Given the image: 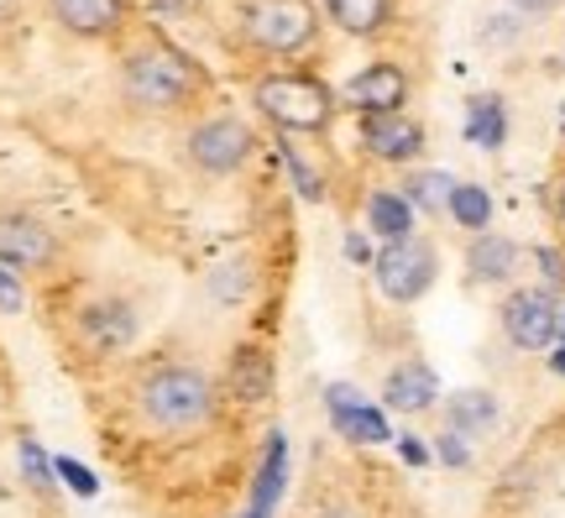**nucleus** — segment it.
Returning <instances> with one entry per match:
<instances>
[{
    "label": "nucleus",
    "instance_id": "f257e3e1",
    "mask_svg": "<svg viewBox=\"0 0 565 518\" xmlns=\"http://www.w3.org/2000/svg\"><path fill=\"white\" fill-rule=\"evenodd\" d=\"M137 403L152 430H200L215 414V382L204 378L200 367L168 361V367H152L141 378Z\"/></svg>",
    "mask_w": 565,
    "mask_h": 518
},
{
    "label": "nucleus",
    "instance_id": "f03ea898",
    "mask_svg": "<svg viewBox=\"0 0 565 518\" xmlns=\"http://www.w3.org/2000/svg\"><path fill=\"white\" fill-rule=\"evenodd\" d=\"M121 89H126V101L141 105V110H179V105H189L204 89V74H200V63H189L179 47L147 42L137 53H126Z\"/></svg>",
    "mask_w": 565,
    "mask_h": 518
},
{
    "label": "nucleus",
    "instance_id": "7ed1b4c3",
    "mask_svg": "<svg viewBox=\"0 0 565 518\" xmlns=\"http://www.w3.org/2000/svg\"><path fill=\"white\" fill-rule=\"evenodd\" d=\"M252 105L267 120H278L282 131H320V126H330V110H335L330 89L309 74H263L252 89Z\"/></svg>",
    "mask_w": 565,
    "mask_h": 518
},
{
    "label": "nucleus",
    "instance_id": "20e7f679",
    "mask_svg": "<svg viewBox=\"0 0 565 518\" xmlns=\"http://www.w3.org/2000/svg\"><path fill=\"white\" fill-rule=\"evenodd\" d=\"M242 32L252 47H263L273 59H288L315 42L320 21H315V6L309 0H246L242 6Z\"/></svg>",
    "mask_w": 565,
    "mask_h": 518
},
{
    "label": "nucleus",
    "instance_id": "39448f33",
    "mask_svg": "<svg viewBox=\"0 0 565 518\" xmlns=\"http://www.w3.org/2000/svg\"><path fill=\"white\" fill-rule=\"evenodd\" d=\"M435 273H440V257H435V246L419 236L393 241V246H383V252L372 257V278L383 288V299H393V304L424 299V294L435 288Z\"/></svg>",
    "mask_w": 565,
    "mask_h": 518
},
{
    "label": "nucleus",
    "instance_id": "423d86ee",
    "mask_svg": "<svg viewBox=\"0 0 565 518\" xmlns=\"http://www.w3.org/2000/svg\"><path fill=\"white\" fill-rule=\"evenodd\" d=\"M503 330L519 351H550L561 336V299L555 288H519L503 304Z\"/></svg>",
    "mask_w": 565,
    "mask_h": 518
},
{
    "label": "nucleus",
    "instance_id": "0eeeda50",
    "mask_svg": "<svg viewBox=\"0 0 565 518\" xmlns=\"http://www.w3.org/2000/svg\"><path fill=\"white\" fill-rule=\"evenodd\" d=\"M246 158H252V131H246L236 116H215L189 131V162H194L200 173H215V179H221V173H236Z\"/></svg>",
    "mask_w": 565,
    "mask_h": 518
},
{
    "label": "nucleus",
    "instance_id": "6e6552de",
    "mask_svg": "<svg viewBox=\"0 0 565 518\" xmlns=\"http://www.w3.org/2000/svg\"><path fill=\"white\" fill-rule=\"evenodd\" d=\"M345 101L362 116H387V110H398L408 101V74L398 63H366L362 74L345 84Z\"/></svg>",
    "mask_w": 565,
    "mask_h": 518
},
{
    "label": "nucleus",
    "instance_id": "1a4fd4ad",
    "mask_svg": "<svg viewBox=\"0 0 565 518\" xmlns=\"http://www.w3.org/2000/svg\"><path fill=\"white\" fill-rule=\"evenodd\" d=\"M362 141H366V152H372V158L408 162V158H419L424 126L414 116H404V110H387V116H362Z\"/></svg>",
    "mask_w": 565,
    "mask_h": 518
},
{
    "label": "nucleus",
    "instance_id": "9d476101",
    "mask_svg": "<svg viewBox=\"0 0 565 518\" xmlns=\"http://www.w3.org/2000/svg\"><path fill=\"white\" fill-rule=\"evenodd\" d=\"M0 262L6 267H47L53 262V236L26 215H0Z\"/></svg>",
    "mask_w": 565,
    "mask_h": 518
},
{
    "label": "nucleus",
    "instance_id": "9b49d317",
    "mask_svg": "<svg viewBox=\"0 0 565 518\" xmlns=\"http://www.w3.org/2000/svg\"><path fill=\"white\" fill-rule=\"evenodd\" d=\"M383 399H387V409H398V414H424L429 403L440 399V382H435V372H429L424 361H404V367L387 372Z\"/></svg>",
    "mask_w": 565,
    "mask_h": 518
},
{
    "label": "nucleus",
    "instance_id": "f8f14e48",
    "mask_svg": "<svg viewBox=\"0 0 565 518\" xmlns=\"http://www.w3.org/2000/svg\"><path fill=\"white\" fill-rule=\"evenodd\" d=\"M53 17L74 38H110L121 27V0H53Z\"/></svg>",
    "mask_w": 565,
    "mask_h": 518
},
{
    "label": "nucleus",
    "instance_id": "ddd939ff",
    "mask_svg": "<svg viewBox=\"0 0 565 518\" xmlns=\"http://www.w3.org/2000/svg\"><path fill=\"white\" fill-rule=\"evenodd\" d=\"M513 267H519V246L508 236H492V231L471 236V246H466V273H471V283H503Z\"/></svg>",
    "mask_w": 565,
    "mask_h": 518
},
{
    "label": "nucleus",
    "instance_id": "4468645a",
    "mask_svg": "<svg viewBox=\"0 0 565 518\" xmlns=\"http://www.w3.org/2000/svg\"><path fill=\"white\" fill-rule=\"evenodd\" d=\"M231 393L242 403H267L273 399V357L263 346H242L231 357Z\"/></svg>",
    "mask_w": 565,
    "mask_h": 518
},
{
    "label": "nucleus",
    "instance_id": "2eb2a0df",
    "mask_svg": "<svg viewBox=\"0 0 565 518\" xmlns=\"http://www.w3.org/2000/svg\"><path fill=\"white\" fill-rule=\"evenodd\" d=\"M282 477H288V440L278 430V435H267L263 466H257V493H252L246 518H273V503L282 498Z\"/></svg>",
    "mask_w": 565,
    "mask_h": 518
},
{
    "label": "nucleus",
    "instance_id": "dca6fc26",
    "mask_svg": "<svg viewBox=\"0 0 565 518\" xmlns=\"http://www.w3.org/2000/svg\"><path fill=\"white\" fill-rule=\"evenodd\" d=\"M84 336L95 351H121L126 340L137 336V319L126 304H95V309H84Z\"/></svg>",
    "mask_w": 565,
    "mask_h": 518
},
{
    "label": "nucleus",
    "instance_id": "f3484780",
    "mask_svg": "<svg viewBox=\"0 0 565 518\" xmlns=\"http://www.w3.org/2000/svg\"><path fill=\"white\" fill-rule=\"evenodd\" d=\"M366 225H372L387 246H393V241H408L414 236V204H408L404 194H393V189H377V194L366 200Z\"/></svg>",
    "mask_w": 565,
    "mask_h": 518
},
{
    "label": "nucleus",
    "instance_id": "a211bd4d",
    "mask_svg": "<svg viewBox=\"0 0 565 518\" xmlns=\"http://www.w3.org/2000/svg\"><path fill=\"white\" fill-rule=\"evenodd\" d=\"M503 137H508L503 101H498V95H471V101H466V141L492 152V147H503Z\"/></svg>",
    "mask_w": 565,
    "mask_h": 518
},
{
    "label": "nucleus",
    "instance_id": "6ab92c4d",
    "mask_svg": "<svg viewBox=\"0 0 565 518\" xmlns=\"http://www.w3.org/2000/svg\"><path fill=\"white\" fill-rule=\"evenodd\" d=\"M324 11L330 21L351 32V38H372V32H383L387 17H393V0H324Z\"/></svg>",
    "mask_w": 565,
    "mask_h": 518
},
{
    "label": "nucleus",
    "instance_id": "aec40b11",
    "mask_svg": "<svg viewBox=\"0 0 565 518\" xmlns=\"http://www.w3.org/2000/svg\"><path fill=\"white\" fill-rule=\"evenodd\" d=\"M445 414H450V424H445V430H456V435H482L487 424L498 419V403H492V393L471 388V393H456Z\"/></svg>",
    "mask_w": 565,
    "mask_h": 518
},
{
    "label": "nucleus",
    "instance_id": "412c9836",
    "mask_svg": "<svg viewBox=\"0 0 565 518\" xmlns=\"http://www.w3.org/2000/svg\"><path fill=\"white\" fill-rule=\"evenodd\" d=\"M445 210H450V220H456L461 231H477V236L492 225V194H487L482 183H456Z\"/></svg>",
    "mask_w": 565,
    "mask_h": 518
},
{
    "label": "nucleus",
    "instance_id": "4be33fe9",
    "mask_svg": "<svg viewBox=\"0 0 565 518\" xmlns=\"http://www.w3.org/2000/svg\"><path fill=\"white\" fill-rule=\"evenodd\" d=\"M335 419V430H341L345 440H356V445H383V440H393V430H387V414L383 409H372V403H356V409H341Z\"/></svg>",
    "mask_w": 565,
    "mask_h": 518
},
{
    "label": "nucleus",
    "instance_id": "5701e85b",
    "mask_svg": "<svg viewBox=\"0 0 565 518\" xmlns=\"http://www.w3.org/2000/svg\"><path fill=\"white\" fill-rule=\"evenodd\" d=\"M404 189H408L404 200L414 204V210H429V215H435V210H445V204H450V189H456V179H450V173H414Z\"/></svg>",
    "mask_w": 565,
    "mask_h": 518
},
{
    "label": "nucleus",
    "instance_id": "b1692460",
    "mask_svg": "<svg viewBox=\"0 0 565 518\" xmlns=\"http://www.w3.org/2000/svg\"><path fill=\"white\" fill-rule=\"evenodd\" d=\"M53 477H58L63 487H74L79 498H95V493H100V482H95V472H89L84 461H74V456H58V461H53Z\"/></svg>",
    "mask_w": 565,
    "mask_h": 518
},
{
    "label": "nucleus",
    "instance_id": "393cba45",
    "mask_svg": "<svg viewBox=\"0 0 565 518\" xmlns=\"http://www.w3.org/2000/svg\"><path fill=\"white\" fill-rule=\"evenodd\" d=\"M210 288H215L225 304H236L246 288H252V267H246V262H231V267H221V273L210 278Z\"/></svg>",
    "mask_w": 565,
    "mask_h": 518
},
{
    "label": "nucleus",
    "instance_id": "a878e982",
    "mask_svg": "<svg viewBox=\"0 0 565 518\" xmlns=\"http://www.w3.org/2000/svg\"><path fill=\"white\" fill-rule=\"evenodd\" d=\"M17 456H21V472H26V482H32V487H53V461L38 451V440H21Z\"/></svg>",
    "mask_w": 565,
    "mask_h": 518
},
{
    "label": "nucleus",
    "instance_id": "bb28decb",
    "mask_svg": "<svg viewBox=\"0 0 565 518\" xmlns=\"http://www.w3.org/2000/svg\"><path fill=\"white\" fill-rule=\"evenodd\" d=\"M278 152H282V162H288V173H294V183H299V194H303V200H324V183L315 179V173H309V162H303L299 152L288 147V141H282Z\"/></svg>",
    "mask_w": 565,
    "mask_h": 518
},
{
    "label": "nucleus",
    "instance_id": "cd10ccee",
    "mask_svg": "<svg viewBox=\"0 0 565 518\" xmlns=\"http://www.w3.org/2000/svg\"><path fill=\"white\" fill-rule=\"evenodd\" d=\"M435 456H440L445 466H456V472H461V466H471V451H466V435H456V430H445V435L435 440Z\"/></svg>",
    "mask_w": 565,
    "mask_h": 518
},
{
    "label": "nucleus",
    "instance_id": "c85d7f7f",
    "mask_svg": "<svg viewBox=\"0 0 565 518\" xmlns=\"http://www.w3.org/2000/svg\"><path fill=\"white\" fill-rule=\"evenodd\" d=\"M21 304H26V294H21V278L0 262V315H21Z\"/></svg>",
    "mask_w": 565,
    "mask_h": 518
},
{
    "label": "nucleus",
    "instance_id": "c756f323",
    "mask_svg": "<svg viewBox=\"0 0 565 518\" xmlns=\"http://www.w3.org/2000/svg\"><path fill=\"white\" fill-rule=\"evenodd\" d=\"M398 456H404L408 466H424V461H429V445H424L419 435H404L398 440Z\"/></svg>",
    "mask_w": 565,
    "mask_h": 518
},
{
    "label": "nucleus",
    "instance_id": "7c9ffc66",
    "mask_svg": "<svg viewBox=\"0 0 565 518\" xmlns=\"http://www.w3.org/2000/svg\"><path fill=\"white\" fill-rule=\"evenodd\" d=\"M540 267H545V278H550V288H555V283H561V278H565V273H561V267H565V262H561V252H550V246H540Z\"/></svg>",
    "mask_w": 565,
    "mask_h": 518
},
{
    "label": "nucleus",
    "instance_id": "2f4dec72",
    "mask_svg": "<svg viewBox=\"0 0 565 518\" xmlns=\"http://www.w3.org/2000/svg\"><path fill=\"white\" fill-rule=\"evenodd\" d=\"M524 17H545V11H555V0H513Z\"/></svg>",
    "mask_w": 565,
    "mask_h": 518
},
{
    "label": "nucleus",
    "instance_id": "473e14b6",
    "mask_svg": "<svg viewBox=\"0 0 565 518\" xmlns=\"http://www.w3.org/2000/svg\"><path fill=\"white\" fill-rule=\"evenodd\" d=\"M345 252H351V257H356V262H366V257H372V252H366V241H362V236H351V241H345Z\"/></svg>",
    "mask_w": 565,
    "mask_h": 518
},
{
    "label": "nucleus",
    "instance_id": "72a5a7b5",
    "mask_svg": "<svg viewBox=\"0 0 565 518\" xmlns=\"http://www.w3.org/2000/svg\"><path fill=\"white\" fill-rule=\"evenodd\" d=\"M320 518H362V514H351V508H324Z\"/></svg>",
    "mask_w": 565,
    "mask_h": 518
},
{
    "label": "nucleus",
    "instance_id": "f704fd0d",
    "mask_svg": "<svg viewBox=\"0 0 565 518\" xmlns=\"http://www.w3.org/2000/svg\"><path fill=\"white\" fill-rule=\"evenodd\" d=\"M550 367H555V372H561V378H565V346H561V351H555V357H550Z\"/></svg>",
    "mask_w": 565,
    "mask_h": 518
},
{
    "label": "nucleus",
    "instance_id": "c9c22d12",
    "mask_svg": "<svg viewBox=\"0 0 565 518\" xmlns=\"http://www.w3.org/2000/svg\"><path fill=\"white\" fill-rule=\"evenodd\" d=\"M555 210H561V220H565V183H561V200H555Z\"/></svg>",
    "mask_w": 565,
    "mask_h": 518
}]
</instances>
